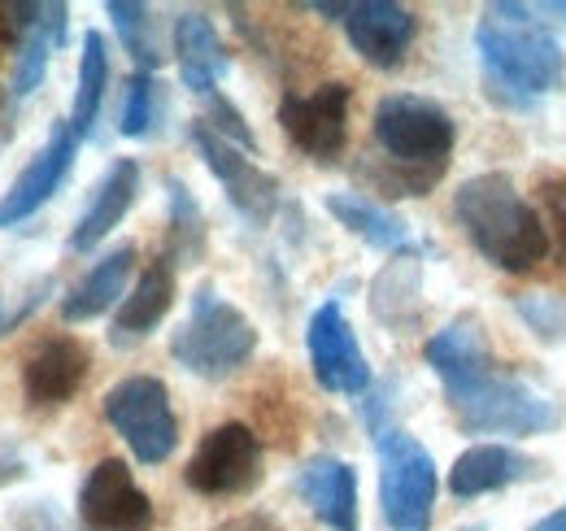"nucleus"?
<instances>
[{
    "instance_id": "16",
    "label": "nucleus",
    "mask_w": 566,
    "mask_h": 531,
    "mask_svg": "<svg viewBox=\"0 0 566 531\" xmlns=\"http://www.w3.org/2000/svg\"><path fill=\"white\" fill-rule=\"evenodd\" d=\"M87 366H92V353L83 340L49 335L22 362V393L31 405H66L83 388Z\"/></svg>"
},
{
    "instance_id": "19",
    "label": "nucleus",
    "mask_w": 566,
    "mask_h": 531,
    "mask_svg": "<svg viewBox=\"0 0 566 531\" xmlns=\"http://www.w3.org/2000/svg\"><path fill=\"white\" fill-rule=\"evenodd\" d=\"M170 44H175V62H179L184 87L210 101L213 92H218V83H222V74L231 70V58H227V44H222L218 27L201 9H188V13L175 18Z\"/></svg>"
},
{
    "instance_id": "24",
    "label": "nucleus",
    "mask_w": 566,
    "mask_h": 531,
    "mask_svg": "<svg viewBox=\"0 0 566 531\" xmlns=\"http://www.w3.org/2000/svg\"><path fill=\"white\" fill-rule=\"evenodd\" d=\"M132 270H136V244H118L114 253H105V258L92 266L71 292L62 296V319H66V323H92V319H101L105 310L123 305Z\"/></svg>"
},
{
    "instance_id": "26",
    "label": "nucleus",
    "mask_w": 566,
    "mask_h": 531,
    "mask_svg": "<svg viewBox=\"0 0 566 531\" xmlns=\"http://www.w3.org/2000/svg\"><path fill=\"white\" fill-rule=\"evenodd\" d=\"M105 87H109V44L101 31L83 35V53H78V83H74V105L66 127L74 132V139H92L101 105H105Z\"/></svg>"
},
{
    "instance_id": "21",
    "label": "nucleus",
    "mask_w": 566,
    "mask_h": 531,
    "mask_svg": "<svg viewBox=\"0 0 566 531\" xmlns=\"http://www.w3.org/2000/svg\"><path fill=\"white\" fill-rule=\"evenodd\" d=\"M66 4H35V18L27 22V31L18 35V53H13V87H9V110H18L22 101L35 96V87L44 83L53 53L66 40Z\"/></svg>"
},
{
    "instance_id": "23",
    "label": "nucleus",
    "mask_w": 566,
    "mask_h": 531,
    "mask_svg": "<svg viewBox=\"0 0 566 531\" xmlns=\"http://www.w3.org/2000/svg\"><path fill=\"white\" fill-rule=\"evenodd\" d=\"M370 314L388 332H415L423 323V266L415 253H397L370 283Z\"/></svg>"
},
{
    "instance_id": "18",
    "label": "nucleus",
    "mask_w": 566,
    "mask_h": 531,
    "mask_svg": "<svg viewBox=\"0 0 566 531\" xmlns=\"http://www.w3.org/2000/svg\"><path fill=\"white\" fill-rule=\"evenodd\" d=\"M541 475V462L527 458L523 449H510V445H471L467 454H458V462L449 466V492L458 501H471V497H489L501 492L510 483H527Z\"/></svg>"
},
{
    "instance_id": "8",
    "label": "nucleus",
    "mask_w": 566,
    "mask_h": 531,
    "mask_svg": "<svg viewBox=\"0 0 566 531\" xmlns=\"http://www.w3.org/2000/svg\"><path fill=\"white\" fill-rule=\"evenodd\" d=\"M184 483L201 497H249L262 483V440L244 423H218L188 458Z\"/></svg>"
},
{
    "instance_id": "35",
    "label": "nucleus",
    "mask_w": 566,
    "mask_h": 531,
    "mask_svg": "<svg viewBox=\"0 0 566 531\" xmlns=\"http://www.w3.org/2000/svg\"><path fill=\"white\" fill-rule=\"evenodd\" d=\"M527 531H566V506L563 510H554V514H545L541 523H532Z\"/></svg>"
},
{
    "instance_id": "9",
    "label": "nucleus",
    "mask_w": 566,
    "mask_h": 531,
    "mask_svg": "<svg viewBox=\"0 0 566 531\" xmlns=\"http://www.w3.org/2000/svg\"><path fill=\"white\" fill-rule=\"evenodd\" d=\"M349 101H354L349 83H323L314 92H287L280 101L283 135L292 139L296 153H305L318 166L340 162V153L349 144Z\"/></svg>"
},
{
    "instance_id": "10",
    "label": "nucleus",
    "mask_w": 566,
    "mask_h": 531,
    "mask_svg": "<svg viewBox=\"0 0 566 531\" xmlns=\"http://www.w3.org/2000/svg\"><path fill=\"white\" fill-rule=\"evenodd\" d=\"M305 348H310V371L318 388L336 397H366L370 393V362L357 344V332L340 301H323L310 314L305 327Z\"/></svg>"
},
{
    "instance_id": "17",
    "label": "nucleus",
    "mask_w": 566,
    "mask_h": 531,
    "mask_svg": "<svg viewBox=\"0 0 566 531\" xmlns=\"http://www.w3.org/2000/svg\"><path fill=\"white\" fill-rule=\"evenodd\" d=\"M296 497L332 531H361L357 523V470L345 458L318 454L296 470Z\"/></svg>"
},
{
    "instance_id": "7",
    "label": "nucleus",
    "mask_w": 566,
    "mask_h": 531,
    "mask_svg": "<svg viewBox=\"0 0 566 531\" xmlns=\"http://www.w3.org/2000/svg\"><path fill=\"white\" fill-rule=\"evenodd\" d=\"M105 423L123 436L132 458L144 466H161L179 449V418L170 405V388L157 375H127L118 379L105 400Z\"/></svg>"
},
{
    "instance_id": "15",
    "label": "nucleus",
    "mask_w": 566,
    "mask_h": 531,
    "mask_svg": "<svg viewBox=\"0 0 566 531\" xmlns=\"http://www.w3.org/2000/svg\"><path fill=\"white\" fill-rule=\"evenodd\" d=\"M74 153H78V139H74V132L62 123L57 132L49 135V144L27 162V170L9 184V192L0 197V227L27 222L40 205H49V200L57 197L62 184H66V175H71Z\"/></svg>"
},
{
    "instance_id": "27",
    "label": "nucleus",
    "mask_w": 566,
    "mask_h": 531,
    "mask_svg": "<svg viewBox=\"0 0 566 531\" xmlns=\"http://www.w3.org/2000/svg\"><path fill=\"white\" fill-rule=\"evenodd\" d=\"M166 262L170 266H197L206 258V214L192 197L184 179H166Z\"/></svg>"
},
{
    "instance_id": "28",
    "label": "nucleus",
    "mask_w": 566,
    "mask_h": 531,
    "mask_svg": "<svg viewBox=\"0 0 566 531\" xmlns=\"http://www.w3.org/2000/svg\"><path fill=\"white\" fill-rule=\"evenodd\" d=\"M105 13H109V22H114V31H118L123 49L132 53L136 70L153 74V70L166 62L161 40H157V18H153V9H148V4H136V0H109V4H105Z\"/></svg>"
},
{
    "instance_id": "4",
    "label": "nucleus",
    "mask_w": 566,
    "mask_h": 531,
    "mask_svg": "<svg viewBox=\"0 0 566 531\" xmlns=\"http://www.w3.org/2000/svg\"><path fill=\"white\" fill-rule=\"evenodd\" d=\"M444 400L467 436H545L566 418L563 400L505 371L484 375L471 388L444 393Z\"/></svg>"
},
{
    "instance_id": "31",
    "label": "nucleus",
    "mask_w": 566,
    "mask_h": 531,
    "mask_svg": "<svg viewBox=\"0 0 566 531\" xmlns=\"http://www.w3.org/2000/svg\"><path fill=\"white\" fill-rule=\"evenodd\" d=\"M206 127H213V132L222 135V139H231L235 148H244V153H258V135H253V127H249V118L227 101V96H218L213 92L210 101H206V118H201Z\"/></svg>"
},
{
    "instance_id": "33",
    "label": "nucleus",
    "mask_w": 566,
    "mask_h": 531,
    "mask_svg": "<svg viewBox=\"0 0 566 531\" xmlns=\"http://www.w3.org/2000/svg\"><path fill=\"white\" fill-rule=\"evenodd\" d=\"M541 200H545L549 222H554V231H558V240H563V249H566V175L541 179Z\"/></svg>"
},
{
    "instance_id": "5",
    "label": "nucleus",
    "mask_w": 566,
    "mask_h": 531,
    "mask_svg": "<svg viewBox=\"0 0 566 531\" xmlns=\"http://www.w3.org/2000/svg\"><path fill=\"white\" fill-rule=\"evenodd\" d=\"M370 135L384 148L388 162L410 166V170H444L458 144V123L453 114L419 92H388L375 114H370Z\"/></svg>"
},
{
    "instance_id": "13",
    "label": "nucleus",
    "mask_w": 566,
    "mask_h": 531,
    "mask_svg": "<svg viewBox=\"0 0 566 531\" xmlns=\"http://www.w3.org/2000/svg\"><path fill=\"white\" fill-rule=\"evenodd\" d=\"M345 35L366 66L397 70L419 35V18L397 0H357L345 9Z\"/></svg>"
},
{
    "instance_id": "34",
    "label": "nucleus",
    "mask_w": 566,
    "mask_h": 531,
    "mask_svg": "<svg viewBox=\"0 0 566 531\" xmlns=\"http://www.w3.org/2000/svg\"><path fill=\"white\" fill-rule=\"evenodd\" d=\"M213 531H280V528H275L271 514H240V519H227L222 528H213Z\"/></svg>"
},
{
    "instance_id": "29",
    "label": "nucleus",
    "mask_w": 566,
    "mask_h": 531,
    "mask_svg": "<svg viewBox=\"0 0 566 531\" xmlns=\"http://www.w3.org/2000/svg\"><path fill=\"white\" fill-rule=\"evenodd\" d=\"M514 314L545 344H566V292H523L514 296Z\"/></svg>"
},
{
    "instance_id": "25",
    "label": "nucleus",
    "mask_w": 566,
    "mask_h": 531,
    "mask_svg": "<svg viewBox=\"0 0 566 531\" xmlns=\"http://www.w3.org/2000/svg\"><path fill=\"white\" fill-rule=\"evenodd\" d=\"M323 205H327V214H332L349 236H357V240L370 244V249H384V253H410V249H415V244H410V227H406L388 205L370 200L366 192H327Z\"/></svg>"
},
{
    "instance_id": "12",
    "label": "nucleus",
    "mask_w": 566,
    "mask_h": 531,
    "mask_svg": "<svg viewBox=\"0 0 566 531\" xmlns=\"http://www.w3.org/2000/svg\"><path fill=\"white\" fill-rule=\"evenodd\" d=\"M78 519L87 531H153V497L123 458H101L78 483Z\"/></svg>"
},
{
    "instance_id": "22",
    "label": "nucleus",
    "mask_w": 566,
    "mask_h": 531,
    "mask_svg": "<svg viewBox=\"0 0 566 531\" xmlns=\"http://www.w3.org/2000/svg\"><path fill=\"white\" fill-rule=\"evenodd\" d=\"M175 266L166 258H157L153 266H144V274L132 283V292L123 296L118 314H114V327H109V340L114 344H132V340H144L161 327V319L170 314L175 305Z\"/></svg>"
},
{
    "instance_id": "2",
    "label": "nucleus",
    "mask_w": 566,
    "mask_h": 531,
    "mask_svg": "<svg viewBox=\"0 0 566 531\" xmlns=\"http://www.w3.org/2000/svg\"><path fill=\"white\" fill-rule=\"evenodd\" d=\"M453 218L471 249L505 274H527L549 258V227L505 170L471 175L453 192Z\"/></svg>"
},
{
    "instance_id": "6",
    "label": "nucleus",
    "mask_w": 566,
    "mask_h": 531,
    "mask_svg": "<svg viewBox=\"0 0 566 531\" xmlns=\"http://www.w3.org/2000/svg\"><path fill=\"white\" fill-rule=\"evenodd\" d=\"M379 449V506L392 531H431L440 470L406 427H384L370 436Z\"/></svg>"
},
{
    "instance_id": "11",
    "label": "nucleus",
    "mask_w": 566,
    "mask_h": 531,
    "mask_svg": "<svg viewBox=\"0 0 566 531\" xmlns=\"http://www.w3.org/2000/svg\"><path fill=\"white\" fill-rule=\"evenodd\" d=\"M188 139L197 144L201 162L222 184V192L235 205V214H244L253 227H266L275 218V205H280V179L271 170H262L244 148H235L231 139H222L213 127H206L201 118L188 127Z\"/></svg>"
},
{
    "instance_id": "30",
    "label": "nucleus",
    "mask_w": 566,
    "mask_h": 531,
    "mask_svg": "<svg viewBox=\"0 0 566 531\" xmlns=\"http://www.w3.org/2000/svg\"><path fill=\"white\" fill-rule=\"evenodd\" d=\"M157 123V79L136 70L127 79V92H123V110H118V132L127 139H144Z\"/></svg>"
},
{
    "instance_id": "1",
    "label": "nucleus",
    "mask_w": 566,
    "mask_h": 531,
    "mask_svg": "<svg viewBox=\"0 0 566 531\" xmlns=\"http://www.w3.org/2000/svg\"><path fill=\"white\" fill-rule=\"evenodd\" d=\"M475 49L489 96L505 110H532L536 96L563 87V44L527 4H510V0L489 4L484 18L475 22Z\"/></svg>"
},
{
    "instance_id": "3",
    "label": "nucleus",
    "mask_w": 566,
    "mask_h": 531,
    "mask_svg": "<svg viewBox=\"0 0 566 531\" xmlns=\"http://www.w3.org/2000/svg\"><path fill=\"white\" fill-rule=\"evenodd\" d=\"M253 353H258L253 319L240 305H231L227 296H218L213 283H201L192 292V310H188L184 327L170 335V357L188 375L218 384V379L235 375Z\"/></svg>"
},
{
    "instance_id": "14",
    "label": "nucleus",
    "mask_w": 566,
    "mask_h": 531,
    "mask_svg": "<svg viewBox=\"0 0 566 531\" xmlns=\"http://www.w3.org/2000/svg\"><path fill=\"white\" fill-rule=\"evenodd\" d=\"M427 366L436 371V379L444 384V393H458V388H471L480 384L484 375L496 371L493 344L489 332L475 314H458L453 323H444L440 332L423 344Z\"/></svg>"
},
{
    "instance_id": "32",
    "label": "nucleus",
    "mask_w": 566,
    "mask_h": 531,
    "mask_svg": "<svg viewBox=\"0 0 566 531\" xmlns=\"http://www.w3.org/2000/svg\"><path fill=\"white\" fill-rule=\"evenodd\" d=\"M9 528L13 531H66V523L57 519L53 501H22V506L9 514Z\"/></svg>"
},
{
    "instance_id": "20",
    "label": "nucleus",
    "mask_w": 566,
    "mask_h": 531,
    "mask_svg": "<svg viewBox=\"0 0 566 531\" xmlns=\"http://www.w3.org/2000/svg\"><path fill=\"white\" fill-rule=\"evenodd\" d=\"M136 192H140V162H136V157H118V162L101 175V184H96V192L87 200V209H83L78 222H74L71 253H92V249L127 218V209L136 205Z\"/></svg>"
}]
</instances>
